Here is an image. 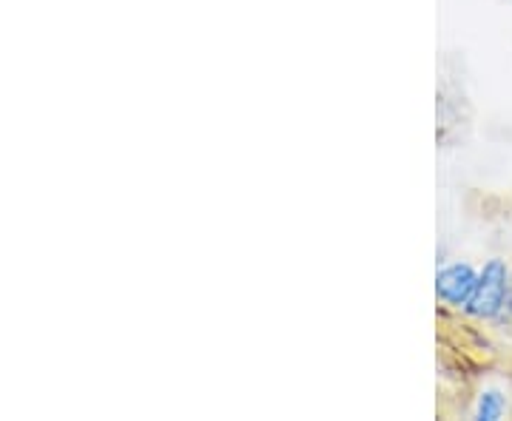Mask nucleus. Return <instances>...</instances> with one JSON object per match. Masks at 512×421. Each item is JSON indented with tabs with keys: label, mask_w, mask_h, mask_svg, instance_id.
I'll list each match as a JSON object with an SVG mask.
<instances>
[{
	"label": "nucleus",
	"mask_w": 512,
	"mask_h": 421,
	"mask_svg": "<svg viewBox=\"0 0 512 421\" xmlns=\"http://www.w3.org/2000/svg\"><path fill=\"white\" fill-rule=\"evenodd\" d=\"M476 282L478 265H473L470 259H439L433 293H436V302H439L441 311L461 316L464 308L470 305L473 293H476Z\"/></svg>",
	"instance_id": "2"
},
{
	"label": "nucleus",
	"mask_w": 512,
	"mask_h": 421,
	"mask_svg": "<svg viewBox=\"0 0 512 421\" xmlns=\"http://www.w3.org/2000/svg\"><path fill=\"white\" fill-rule=\"evenodd\" d=\"M507 410H510V399L501 387H481L470 416L476 421H501L507 416Z\"/></svg>",
	"instance_id": "3"
},
{
	"label": "nucleus",
	"mask_w": 512,
	"mask_h": 421,
	"mask_svg": "<svg viewBox=\"0 0 512 421\" xmlns=\"http://www.w3.org/2000/svg\"><path fill=\"white\" fill-rule=\"evenodd\" d=\"M512 285V268L504 257L484 259V265H478L476 293L470 299V305L464 308L461 319L476 322V325H495L501 319V313L507 308V296Z\"/></svg>",
	"instance_id": "1"
},
{
	"label": "nucleus",
	"mask_w": 512,
	"mask_h": 421,
	"mask_svg": "<svg viewBox=\"0 0 512 421\" xmlns=\"http://www.w3.org/2000/svg\"><path fill=\"white\" fill-rule=\"evenodd\" d=\"M495 328H512V285H510V296H507V308L501 313V319L495 322Z\"/></svg>",
	"instance_id": "4"
}]
</instances>
